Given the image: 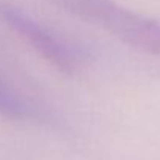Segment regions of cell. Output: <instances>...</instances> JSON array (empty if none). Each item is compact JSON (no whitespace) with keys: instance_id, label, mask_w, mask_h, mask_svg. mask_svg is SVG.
Returning a JSON list of instances; mask_svg holds the SVG:
<instances>
[{"instance_id":"cell-1","label":"cell","mask_w":160,"mask_h":160,"mask_svg":"<svg viewBox=\"0 0 160 160\" xmlns=\"http://www.w3.org/2000/svg\"><path fill=\"white\" fill-rule=\"evenodd\" d=\"M70 14L110 33L126 45L160 58V23L113 0H53Z\"/></svg>"},{"instance_id":"cell-3","label":"cell","mask_w":160,"mask_h":160,"mask_svg":"<svg viewBox=\"0 0 160 160\" xmlns=\"http://www.w3.org/2000/svg\"><path fill=\"white\" fill-rule=\"evenodd\" d=\"M0 117L9 120H31L38 110L9 86L0 82Z\"/></svg>"},{"instance_id":"cell-2","label":"cell","mask_w":160,"mask_h":160,"mask_svg":"<svg viewBox=\"0 0 160 160\" xmlns=\"http://www.w3.org/2000/svg\"><path fill=\"white\" fill-rule=\"evenodd\" d=\"M0 22L14 31L20 39H23L41 58L48 61L58 70L65 73L76 70L78 58L65 42H62V39L5 0H0Z\"/></svg>"}]
</instances>
